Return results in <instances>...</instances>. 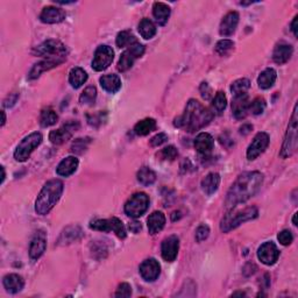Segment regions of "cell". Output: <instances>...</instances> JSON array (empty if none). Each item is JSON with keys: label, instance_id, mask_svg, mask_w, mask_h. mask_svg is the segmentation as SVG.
Wrapping results in <instances>:
<instances>
[{"label": "cell", "instance_id": "obj_16", "mask_svg": "<svg viewBox=\"0 0 298 298\" xmlns=\"http://www.w3.org/2000/svg\"><path fill=\"white\" fill-rule=\"evenodd\" d=\"M161 265L155 258H147L140 265V275L147 282H153L160 276Z\"/></svg>", "mask_w": 298, "mask_h": 298}, {"label": "cell", "instance_id": "obj_35", "mask_svg": "<svg viewBox=\"0 0 298 298\" xmlns=\"http://www.w3.org/2000/svg\"><path fill=\"white\" fill-rule=\"evenodd\" d=\"M136 177H138L139 183H141V184L145 186L152 185L156 181V174L148 167H142L141 169L138 171Z\"/></svg>", "mask_w": 298, "mask_h": 298}, {"label": "cell", "instance_id": "obj_22", "mask_svg": "<svg viewBox=\"0 0 298 298\" xmlns=\"http://www.w3.org/2000/svg\"><path fill=\"white\" fill-rule=\"evenodd\" d=\"M78 159L75 156H68L66 159H63L59 163V166L56 168V172L59 176H63V177H69L77 170L78 168Z\"/></svg>", "mask_w": 298, "mask_h": 298}, {"label": "cell", "instance_id": "obj_33", "mask_svg": "<svg viewBox=\"0 0 298 298\" xmlns=\"http://www.w3.org/2000/svg\"><path fill=\"white\" fill-rule=\"evenodd\" d=\"M139 32L145 40H150V39H153L154 37H155L156 26L154 25L152 20L145 18V19H142L141 21H140Z\"/></svg>", "mask_w": 298, "mask_h": 298}, {"label": "cell", "instance_id": "obj_38", "mask_svg": "<svg viewBox=\"0 0 298 298\" xmlns=\"http://www.w3.org/2000/svg\"><path fill=\"white\" fill-rule=\"evenodd\" d=\"M59 120V116L52 109H45L41 112L40 116V125L42 127H49L55 125Z\"/></svg>", "mask_w": 298, "mask_h": 298}, {"label": "cell", "instance_id": "obj_17", "mask_svg": "<svg viewBox=\"0 0 298 298\" xmlns=\"http://www.w3.org/2000/svg\"><path fill=\"white\" fill-rule=\"evenodd\" d=\"M66 19V12L62 9L55 6H47L42 10L40 14V20L43 24L54 25L60 24Z\"/></svg>", "mask_w": 298, "mask_h": 298}, {"label": "cell", "instance_id": "obj_51", "mask_svg": "<svg viewBox=\"0 0 298 298\" xmlns=\"http://www.w3.org/2000/svg\"><path fill=\"white\" fill-rule=\"evenodd\" d=\"M18 98H19V93H13V95H11L9 98H7L5 102H4V106L5 107H11L13 106L14 104L17 103Z\"/></svg>", "mask_w": 298, "mask_h": 298}, {"label": "cell", "instance_id": "obj_26", "mask_svg": "<svg viewBox=\"0 0 298 298\" xmlns=\"http://www.w3.org/2000/svg\"><path fill=\"white\" fill-rule=\"evenodd\" d=\"M99 83L102 88L109 93H116L121 89V80L118 75H104L100 77Z\"/></svg>", "mask_w": 298, "mask_h": 298}, {"label": "cell", "instance_id": "obj_23", "mask_svg": "<svg viewBox=\"0 0 298 298\" xmlns=\"http://www.w3.org/2000/svg\"><path fill=\"white\" fill-rule=\"evenodd\" d=\"M147 222H148L149 234L155 235L162 231L164 226H166V215L161 211H155V212L149 215L148 219H147Z\"/></svg>", "mask_w": 298, "mask_h": 298}, {"label": "cell", "instance_id": "obj_47", "mask_svg": "<svg viewBox=\"0 0 298 298\" xmlns=\"http://www.w3.org/2000/svg\"><path fill=\"white\" fill-rule=\"evenodd\" d=\"M132 295V286L128 284V283H121L118 286L117 292H116V297L119 298H128Z\"/></svg>", "mask_w": 298, "mask_h": 298}, {"label": "cell", "instance_id": "obj_7", "mask_svg": "<svg viewBox=\"0 0 298 298\" xmlns=\"http://www.w3.org/2000/svg\"><path fill=\"white\" fill-rule=\"evenodd\" d=\"M41 142L42 135L40 133H32V134L21 140V142L18 145L16 152H14V159L18 162H25V161H27L30 159L31 154L41 145Z\"/></svg>", "mask_w": 298, "mask_h": 298}, {"label": "cell", "instance_id": "obj_13", "mask_svg": "<svg viewBox=\"0 0 298 298\" xmlns=\"http://www.w3.org/2000/svg\"><path fill=\"white\" fill-rule=\"evenodd\" d=\"M269 145V135L264 132H260L255 135L250 143L248 149H247V159L249 161H253L257 159L262 153L267 149Z\"/></svg>", "mask_w": 298, "mask_h": 298}, {"label": "cell", "instance_id": "obj_41", "mask_svg": "<svg viewBox=\"0 0 298 298\" xmlns=\"http://www.w3.org/2000/svg\"><path fill=\"white\" fill-rule=\"evenodd\" d=\"M90 142H91V140L89 138L76 139L73 142V146H71V152L75 154H83L85 150L88 149V146Z\"/></svg>", "mask_w": 298, "mask_h": 298}, {"label": "cell", "instance_id": "obj_15", "mask_svg": "<svg viewBox=\"0 0 298 298\" xmlns=\"http://www.w3.org/2000/svg\"><path fill=\"white\" fill-rule=\"evenodd\" d=\"M179 249V239L177 235H170L163 240L161 246V254L164 261L174 262Z\"/></svg>", "mask_w": 298, "mask_h": 298}, {"label": "cell", "instance_id": "obj_9", "mask_svg": "<svg viewBox=\"0 0 298 298\" xmlns=\"http://www.w3.org/2000/svg\"><path fill=\"white\" fill-rule=\"evenodd\" d=\"M90 228L100 232H114L119 239L126 238V228H125L123 221L116 217L93 220L90 224Z\"/></svg>", "mask_w": 298, "mask_h": 298}, {"label": "cell", "instance_id": "obj_27", "mask_svg": "<svg viewBox=\"0 0 298 298\" xmlns=\"http://www.w3.org/2000/svg\"><path fill=\"white\" fill-rule=\"evenodd\" d=\"M60 64L62 63L56 62V61H49V60L41 61V62L37 63L33 68H32V70L30 71V75H28V78H30V80H37V78L41 76L42 73L48 71L50 69H54V68L59 67Z\"/></svg>", "mask_w": 298, "mask_h": 298}, {"label": "cell", "instance_id": "obj_57", "mask_svg": "<svg viewBox=\"0 0 298 298\" xmlns=\"http://www.w3.org/2000/svg\"><path fill=\"white\" fill-rule=\"evenodd\" d=\"M2 171H3V177H2V183H4L5 181V177H6V174H5V168L2 167Z\"/></svg>", "mask_w": 298, "mask_h": 298}, {"label": "cell", "instance_id": "obj_4", "mask_svg": "<svg viewBox=\"0 0 298 298\" xmlns=\"http://www.w3.org/2000/svg\"><path fill=\"white\" fill-rule=\"evenodd\" d=\"M33 53L34 55L45 57L46 60L63 63L67 59L68 49L61 41L50 39V40L42 42L40 46L35 47Z\"/></svg>", "mask_w": 298, "mask_h": 298}, {"label": "cell", "instance_id": "obj_11", "mask_svg": "<svg viewBox=\"0 0 298 298\" xmlns=\"http://www.w3.org/2000/svg\"><path fill=\"white\" fill-rule=\"evenodd\" d=\"M114 52L109 46H99L96 49L92 61V69L96 71H104L113 62Z\"/></svg>", "mask_w": 298, "mask_h": 298}, {"label": "cell", "instance_id": "obj_21", "mask_svg": "<svg viewBox=\"0 0 298 298\" xmlns=\"http://www.w3.org/2000/svg\"><path fill=\"white\" fill-rule=\"evenodd\" d=\"M46 248H47L46 235L43 234L42 232L38 233L31 242L30 256L32 260H38V258H40L43 255V253H45Z\"/></svg>", "mask_w": 298, "mask_h": 298}, {"label": "cell", "instance_id": "obj_48", "mask_svg": "<svg viewBox=\"0 0 298 298\" xmlns=\"http://www.w3.org/2000/svg\"><path fill=\"white\" fill-rule=\"evenodd\" d=\"M104 114H105V113L99 112L98 114H93V116H88L89 124L91 125V126H95V127L99 126V125H102L103 124V120H104V118H103Z\"/></svg>", "mask_w": 298, "mask_h": 298}, {"label": "cell", "instance_id": "obj_18", "mask_svg": "<svg viewBox=\"0 0 298 298\" xmlns=\"http://www.w3.org/2000/svg\"><path fill=\"white\" fill-rule=\"evenodd\" d=\"M239 24V13L238 12H228L222 18L220 27H219V33L222 37H229L234 33Z\"/></svg>", "mask_w": 298, "mask_h": 298}, {"label": "cell", "instance_id": "obj_8", "mask_svg": "<svg viewBox=\"0 0 298 298\" xmlns=\"http://www.w3.org/2000/svg\"><path fill=\"white\" fill-rule=\"evenodd\" d=\"M149 207V197L145 192H136L125 204V213L131 218H140Z\"/></svg>", "mask_w": 298, "mask_h": 298}, {"label": "cell", "instance_id": "obj_14", "mask_svg": "<svg viewBox=\"0 0 298 298\" xmlns=\"http://www.w3.org/2000/svg\"><path fill=\"white\" fill-rule=\"evenodd\" d=\"M279 250L277 249V246L272 241H267L262 243L260 248L257 249V257L262 263L265 265H272L276 263L278 260Z\"/></svg>", "mask_w": 298, "mask_h": 298}, {"label": "cell", "instance_id": "obj_54", "mask_svg": "<svg viewBox=\"0 0 298 298\" xmlns=\"http://www.w3.org/2000/svg\"><path fill=\"white\" fill-rule=\"evenodd\" d=\"M297 19H298V17L296 16L295 18H293V20H292V23H291V31H292V33H293V35H295V37L297 38Z\"/></svg>", "mask_w": 298, "mask_h": 298}, {"label": "cell", "instance_id": "obj_59", "mask_svg": "<svg viewBox=\"0 0 298 298\" xmlns=\"http://www.w3.org/2000/svg\"><path fill=\"white\" fill-rule=\"evenodd\" d=\"M233 296H245V292H235L233 293Z\"/></svg>", "mask_w": 298, "mask_h": 298}, {"label": "cell", "instance_id": "obj_46", "mask_svg": "<svg viewBox=\"0 0 298 298\" xmlns=\"http://www.w3.org/2000/svg\"><path fill=\"white\" fill-rule=\"evenodd\" d=\"M210 235V228L207 225H200L198 228L196 229V241L197 242H202L204 240H206Z\"/></svg>", "mask_w": 298, "mask_h": 298}, {"label": "cell", "instance_id": "obj_36", "mask_svg": "<svg viewBox=\"0 0 298 298\" xmlns=\"http://www.w3.org/2000/svg\"><path fill=\"white\" fill-rule=\"evenodd\" d=\"M250 88V82L247 80V78H240V80H236L233 82L231 85V92L234 97H240L243 95H247V91H248Z\"/></svg>", "mask_w": 298, "mask_h": 298}, {"label": "cell", "instance_id": "obj_25", "mask_svg": "<svg viewBox=\"0 0 298 298\" xmlns=\"http://www.w3.org/2000/svg\"><path fill=\"white\" fill-rule=\"evenodd\" d=\"M292 53H293V48L291 46L281 43V45L276 46V48L274 49V53H272V60H274L275 63H277L281 66V64L286 63L290 59H291Z\"/></svg>", "mask_w": 298, "mask_h": 298}, {"label": "cell", "instance_id": "obj_10", "mask_svg": "<svg viewBox=\"0 0 298 298\" xmlns=\"http://www.w3.org/2000/svg\"><path fill=\"white\" fill-rule=\"evenodd\" d=\"M143 54H145V46H142L141 43L138 42L135 45L128 47V49L121 54L119 62H118V70L121 71V73H125V71L131 69L135 61L142 57Z\"/></svg>", "mask_w": 298, "mask_h": 298}, {"label": "cell", "instance_id": "obj_56", "mask_svg": "<svg viewBox=\"0 0 298 298\" xmlns=\"http://www.w3.org/2000/svg\"><path fill=\"white\" fill-rule=\"evenodd\" d=\"M2 116H3V121H2V126H4V125H5V123H6V116H5V112H2Z\"/></svg>", "mask_w": 298, "mask_h": 298}, {"label": "cell", "instance_id": "obj_44", "mask_svg": "<svg viewBox=\"0 0 298 298\" xmlns=\"http://www.w3.org/2000/svg\"><path fill=\"white\" fill-rule=\"evenodd\" d=\"M178 155L177 149L175 148L174 146H168L166 148H163L161 150L160 156L162 157V160H169V161H174L176 157Z\"/></svg>", "mask_w": 298, "mask_h": 298}, {"label": "cell", "instance_id": "obj_50", "mask_svg": "<svg viewBox=\"0 0 298 298\" xmlns=\"http://www.w3.org/2000/svg\"><path fill=\"white\" fill-rule=\"evenodd\" d=\"M199 90H200V95H202V97L205 100H209L211 98V96H212V91H211V88L206 82H203V83L200 84Z\"/></svg>", "mask_w": 298, "mask_h": 298}, {"label": "cell", "instance_id": "obj_2", "mask_svg": "<svg viewBox=\"0 0 298 298\" xmlns=\"http://www.w3.org/2000/svg\"><path fill=\"white\" fill-rule=\"evenodd\" d=\"M213 119V113L204 107L198 100L190 99L186 104L185 112L182 117L176 118L174 125L176 127H183L188 132H195L205 127Z\"/></svg>", "mask_w": 298, "mask_h": 298}, {"label": "cell", "instance_id": "obj_28", "mask_svg": "<svg viewBox=\"0 0 298 298\" xmlns=\"http://www.w3.org/2000/svg\"><path fill=\"white\" fill-rule=\"evenodd\" d=\"M220 184V176L217 172H210L202 181V189L207 196L213 195Z\"/></svg>", "mask_w": 298, "mask_h": 298}, {"label": "cell", "instance_id": "obj_20", "mask_svg": "<svg viewBox=\"0 0 298 298\" xmlns=\"http://www.w3.org/2000/svg\"><path fill=\"white\" fill-rule=\"evenodd\" d=\"M232 111L236 119H245L247 114L249 113V100L247 95L234 97V100L232 103Z\"/></svg>", "mask_w": 298, "mask_h": 298}, {"label": "cell", "instance_id": "obj_19", "mask_svg": "<svg viewBox=\"0 0 298 298\" xmlns=\"http://www.w3.org/2000/svg\"><path fill=\"white\" fill-rule=\"evenodd\" d=\"M214 147V140L209 133H199L196 136L195 148L202 155H209Z\"/></svg>", "mask_w": 298, "mask_h": 298}, {"label": "cell", "instance_id": "obj_1", "mask_svg": "<svg viewBox=\"0 0 298 298\" xmlns=\"http://www.w3.org/2000/svg\"><path fill=\"white\" fill-rule=\"evenodd\" d=\"M263 183V175L258 171L243 172L236 178L227 192L225 205L227 209H233L239 204L245 203L255 196Z\"/></svg>", "mask_w": 298, "mask_h": 298}, {"label": "cell", "instance_id": "obj_6", "mask_svg": "<svg viewBox=\"0 0 298 298\" xmlns=\"http://www.w3.org/2000/svg\"><path fill=\"white\" fill-rule=\"evenodd\" d=\"M298 119H297V105L293 107L291 119L289 121V126L286 129L284 141H283L281 156L283 159L291 156L297 149V139H298Z\"/></svg>", "mask_w": 298, "mask_h": 298}, {"label": "cell", "instance_id": "obj_37", "mask_svg": "<svg viewBox=\"0 0 298 298\" xmlns=\"http://www.w3.org/2000/svg\"><path fill=\"white\" fill-rule=\"evenodd\" d=\"M116 43L119 48H125V47H131L138 43V40H136V38L133 35L132 32L123 31L117 35Z\"/></svg>", "mask_w": 298, "mask_h": 298}, {"label": "cell", "instance_id": "obj_12", "mask_svg": "<svg viewBox=\"0 0 298 298\" xmlns=\"http://www.w3.org/2000/svg\"><path fill=\"white\" fill-rule=\"evenodd\" d=\"M80 129V123L78 121H69L64 124L62 127H60L56 131H52L49 134V140L54 145H62L67 142L75 132Z\"/></svg>", "mask_w": 298, "mask_h": 298}, {"label": "cell", "instance_id": "obj_34", "mask_svg": "<svg viewBox=\"0 0 298 298\" xmlns=\"http://www.w3.org/2000/svg\"><path fill=\"white\" fill-rule=\"evenodd\" d=\"M82 236V229L78 227V226H69L64 229L62 234H61V238L59 242H62L66 245V243H70L73 241H76Z\"/></svg>", "mask_w": 298, "mask_h": 298}, {"label": "cell", "instance_id": "obj_39", "mask_svg": "<svg viewBox=\"0 0 298 298\" xmlns=\"http://www.w3.org/2000/svg\"><path fill=\"white\" fill-rule=\"evenodd\" d=\"M97 98V89L95 86H88L80 97V103L83 105H92Z\"/></svg>", "mask_w": 298, "mask_h": 298}, {"label": "cell", "instance_id": "obj_3", "mask_svg": "<svg viewBox=\"0 0 298 298\" xmlns=\"http://www.w3.org/2000/svg\"><path fill=\"white\" fill-rule=\"evenodd\" d=\"M63 193V183L60 179H52L43 185L35 202L38 214L46 215L54 209Z\"/></svg>", "mask_w": 298, "mask_h": 298}, {"label": "cell", "instance_id": "obj_53", "mask_svg": "<svg viewBox=\"0 0 298 298\" xmlns=\"http://www.w3.org/2000/svg\"><path fill=\"white\" fill-rule=\"evenodd\" d=\"M252 129H253L252 125H248V124L242 125V126L240 127V133H241V134H243V135H247L250 131H252Z\"/></svg>", "mask_w": 298, "mask_h": 298}, {"label": "cell", "instance_id": "obj_29", "mask_svg": "<svg viewBox=\"0 0 298 298\" xmlns=\"http://www.w3.org/2000/svg\"><path fill=\"white\" fill-rule=\"evenodd\" d=\"M276 78H277V73L272 68H267V69L262 71L260 76L257 78L258 88L262 90L270 89L275 84Z\"/></svg>", "mask_w": 298, "mask_h": 298}, {"label": "cell", "instance_id": "obj_32", "mask_svg": "<svg viewBox=\"0 0 298 298\" xmlns=\"http://www.w3.org/2000/svg\"><path fill=\"white\" fill-rule=\"evenodd\" d=\"M156 128V121L153 118H146L134 126V132L136 135L145 136L148 135L150 132H153Z\"/></svg>", "mask_w": 298, "mask_h": 298}, {"label": "cell", "instance_id": "obj_5", "mask_svg": "<svg viewBox=\"0 0 298 298\" xmlns=\"http://www.w3.org/2000/svg\"><path fill=\"white\" fill-rule=\"evenodd\" d=\"M258 214V211L255 206L246 207L245 210L238 211L233 214H226L225 218L221 220L220 229L224 233H228L232 229H234L243 222L253 220Z\"/></svg>", "mask_w": 298, "mask_h": 298}, {"label": "cell", "instance_id": "obj_45", "mask_svg": "<svg viewBox=\"0 0 298 298\" xmlns=\"http://www.w3.org/2000/svg\"><path fill=\"white\" fill-rule=\"evenodd\" d=\"M277 239L281 245L289 246L290 243L293 241V235H292L291 231H289V229H283L282 232L278 233Z\"/></svg>", "mask_w": 298, "mask_h": 298}, {"label": "cell", "instance_id": "obj_52", "mask_svg": "<svg viewBox=\"0 0 298 298\" xmlns=\"http://www.w3.org/2000/svg\"><path fill=\"white\" fill-rule=\"evenodd\" d=\"M141 228H142V226L138 221H133V222H131V224H129V229H131L133 233H135V234L141 231Z\"/></svg>", "mask_w": 298, "mask_h": 298}, {"label": "cell", "instance_id": "obj_43", "mask_svg": "<svg viewBox=\"0 0 298 298\" xmlns=\"http://www.w3.org/2000/svg\"><path fill=\"white\" fill-rule=\"evenodd\" d=\"M226 106H227V98H226L224 92L219 91L213 99L214 110L217 111L218 113H221L222 111L226 109Z\"/></svg>", "mask_w": 298, "mask_h": 298}, {"label": "cell", "instance_id": "obj_58", "mask_svg": "<svg viewBox=\"0 0 298 298\" xmlns=\"http://www.w3.org/2000/svg\"><path fill=\"white\" fill-rule=\"evenodd\" d=\"M292 222H293V225H297V213H295L293 214V218H292Z\"/></svg>", "mask_w": 298, "mask_h": 298}, {"label": "cell", "instance_id": "obj_31", "mask_svg": "<svg viewBox=\"0 0 298 298\" xmlns=\"http://www.w3.org/2000/svg\"><path fill=\"white\" fill-rule=\"evenodd\" d=\"M88 77L89 76H88V74H86V71L84 69H82V68H80V67L73 68L69 73V82L74 89L81 88L82 85L86 83Z\"/></svg>", "mask_w": 298, "mask_h": 298}, {"label": "cell", "instance_id": "obj_40", "mask_svg": "<svg viewBox=\"0 0 298 298\" xmlns=\"http://www.w3.org/2000/svg\"><path fill=\"white\" fill-rule=\"evenodd\" d=\"M234 48V42L231 40H220L215 45V53L220 56H226Z\"/></svg>", "mask_w": 298, "mask_h": 298}, {"label": "cell", "instance_id": "obj_30", "mask_svg": "<svg viewBox=\"0 0 298 298\" xmlns=\"http://www.w3.org/2000/svg\"><path fill=\"white\" fill-rule=\"evenodd\" d=\"M170 7L167 4L163 3H155L153 6V16L155 18L157 23L161 26L166 25L168 23V19L170 17Z\"/></svg>", "mask_w": 298, "mask_h": 298}, {"label": "cell", "instance_id": "obj_49", "mask_svg": "<svg viewBox=\"0 0 298 298\" xmlns=\"http://www.w3.org/2000/svg\"><path fill=\"white\" fill-rule=\"evenodd\" d=\"M167 140H168L167 134H164V133H159V134L155 135L154 138H152V140H150V145L153 147H159L161 145H163L164 142H167Z\"/></svg>", "mask_w": 298, "mask_h": 298}, {"label": "cell", "instance_id": "obj_24", "mask_svg": "<svg viewBox=\"0 0 298 298\" xmlns=\"http://www.w3.org/2000/svg\"><path fill=\"white\" fill-rule=\"evenodd\" d=\"M4 286L10 293H18L24 289L25 281L20 275L18 274H9L3 279Z\"/></svg>", "mask_w": 298, "mask_h": 298}, {"label": "cell", "instance_id": "obj_55", "mask_svg": "<svg viewBox=\"0 0 298 298\" xmlns=\"http://www.w3.org/2000/svg\"><path fill=\"white\" fill-rule=\"evenodd\" d=\"M181 217H182L181 211H175V212H172V214H171V220L176 221V220H178V219Z\"/></svg>", "mask_w": 298, "mask_h": 298}, {"label": "cell", "instance_id": "obj_42", "mask_svg": "<svg viewBox=\"0 0 298 298\" xmlns=\"http://www.w3.org/2000/svg\"><path fill=\"white\" fill-rule=\"evenodd\" d=\"M265 106V100L263 98H255L252 103H249V112L255 114V116H258V114H262L264 112Z\"/></svg>", "mask_w": 298, "mask_h": 298}]
</instances>
